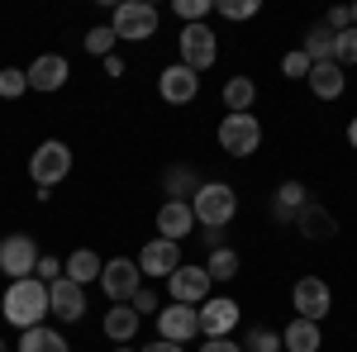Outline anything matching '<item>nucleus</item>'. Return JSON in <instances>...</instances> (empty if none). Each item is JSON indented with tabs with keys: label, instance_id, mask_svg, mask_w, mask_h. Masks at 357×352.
<instances>
[{
	"label": "nucleus",
	"instance_id": "obj_1",
	"mask_svg": "<svg viewBox=\"0 0 357 352\" xmlns=\"http://www.w3.org/2000/svg\"><path fill=\"white\" fill-rule=\"evenodd\" d=\"M0 314L20 328V333H24V328H38L43 314H48V286H43L38 276L10 281V291H5V300H0Z\"/></svg>",
	"mask_w": 357,
	"mask_h": 352
},
{
	"label": "nucleus",
	"instance_id": "obj_2",
	"mask_svg": "<svg viewBox=\"0 0 357 352\" xmlns=\"http://www.w3.org/2000/svg\"><path fill=\"white\" fill-rule=\"evenodd\" d=\"M191 215L200 229H224L238 215V190L224 186V181H200V190L191 195Z\"/></svg>",
	"mask_w": 357,
	"mask_h": 352
},
{
	"label": "nucleus",
	"instance_id": "obj_3",
	"mask_svg": "<svg viewBox=\"0 0 357 352\" xmlns=\"http://www.w3.org/2000/svg\"><path fill=\"white\" fill-rule=\"evenodd\" d=\"M67 171H72V148L62 143V138H43L38 148H33V158H29V176H33V186H38V200H48V190L57 181H67Z\"/></svg>",
	"mask_w": 357,
	"mask_h": 352
},
{
	"label": "nucleus",
	"instance_id": "obj_4",
	"mask_svg": "<svg viewBox=\"0 0 357 352\" xmlns=\"http://www.w3.org/2000/svg\"><path fill=\"white\" fill-rule=\"evenodd\" d=\"M114 38H129V43H143V38H153L158 33V10L148 5V0H124V5H114Z\"/></svg>",
	"mask_w": 357,
	"mask_h": 352
},
{
	"label": "nucleus",
	"instance_id": "obj_5",
	"mask_svg": "<svg viewBox=\"0 0 357 352\" xmlns=\"http://www.w3.org/2000/svg\"><path fill=\"white\" fill-rule=\"evenodd\" d=\"M195 319H200V338H234L243 309H238V300H229V296H210L205 305H195Z\"/></svg>",
	"mask_w": 357,
	"mask_h": 352
},
{
	"label": "nucleus",
	"instance_id": "obj_6",
	"mask_svg": "<svg viewBox=\"0 0 357 352\" xmlns=\"http://www.w3.org/2000/svg\"><path fill=\"white\" fill-rule=\"evenodd\" d=\"M257 143H262V124H257V114H224L220 148L229 153V158H252Z\"/></svg>",
	"mask_w": 357,
	"mask_h": 352
},
{
	"label": "nucleus",
	"instance_id": "obj_7",
	"mask_svg": "<svg viewBox=\"0 0 357 352\" xmlns=\"http://www.w3.org/2000/svg\"><path fill=\"white\" fill-rule=\"evenodd\" d=\"M138 286H143V271H138L134 257H110L100 267V291L110 296V305H129Z\"/></svg>",
	"mask_w": 357,
	"mask_h": 352
},
{
	"label": "nucleus",
	"instance_id": "obj_8",
	"mask_svg": "<svg viewBox=\"0 0 357 352\" xmlns=\"http://www.w3.org/2000/svg\"><path fill=\"white\" fill-rule=\"evenodd\" d=\"M176 43H181V67H191L195 77L205 67H215V57H220V38H215V29H205V24H186Z\"/></svg>",
	"mask_w": 357,
	"mask_h": 352
},
{
	"label": "nucleus",
	"instance_id": "obj_9",
	"mask_svg": "<svg viewBox=\"0 0 357 352\" xmlns=\"http://www.w3.org/2000/svg\"><path fill=\"white\" fill-rule=\"evenodd\" d=\"M38 257H43V252L33 247V238H29V234H10V238H0V271H5L10 281L33 276Z\"/></svg>",
	"mask_w": 357,
	"mask_h": 352
},
{
	"label": "nucleus",
	"instance_id": "obj_10",
	"mask_svg": "<svg viewBox=\"0 0 357 352\" xmlns=\"http://www.w3.org/2000/svg\"><path fill=\"white\" fill-rule=\"evenodd\" d=\"M291 305H296V319L319 324V319L333 309V296H329V286H324L319 276H301V281H296V291H291Z\"/></svg>",
	"mask_w": 357,
	"mask_h": 352
},
{
	"label": "nucleus",
	"instance_id": "obj_11",
	"mask_svg": "<svg viewBox=\"0 0 357 352\" xmlns=\"http://www.w3.org/2000/svg\"><path fill=\"white\" fill-rule=\"evenodd\" d=\"M167 286H172V305H191L195 309V305L210 300V286H215V281H210L205 267H186V262H181V267L167 276Z\"/></svg>",
	"mask_w": 357,
	"mask_h": 352
},
{
	"label": "nucleus",
	"instance_id": "obj_12",
	"mask_svg": "<svg viewBox=\"0 0 357 352\" xmlns=\"http://www.w3.org/2000/svg\"><path fill=\"white\" fill-rule=\"evenodd\" d=\"M158 338H167V343H191V338H200V319H195V309L191 305H162L158 314Z\"/></svg>",
	"mask_w": 357,
	"mask_h": 352
},
{
	"label": "nucleus",
	"instance_id": "obj_13",
	"mask_svg": "<svg viewBox=\"0 0 357 352\" xmlns=\"http://www.w3.org/2000/svg\"><path fill=\"white\" fill-rule=\"evenodd\" d=\"M138 271H143V276H153V281H158V276H172V271L181 267V243H167V238H148V243L138 247Z\"/></svg>",
	"mask_w": 357,
	"mask_h": 352
},
{
	"label": "nucleus",
	"instance_id": "obj_14",
	"mask_svg": "<svg viewBox=\"0 0 357 352\" xmlns=\"http://www.w3.org/2000/svg\"><path fill=\"white\" fill-rule=\"evenodd\" d=\"M48 314H57L62 324H77L86 314V286H77V281H53L48 286Z\"/></svg>",
	"mask_w": 357,
	"mask_h": 352
},
{
	"label": "nucleus",
	"instance_id": "obj_15",
	"mask_svg": "<svg viewBox=\"0 0 357 352\" xmlns=\"http://www.w3.org/2000/svg\"><path fill=\"white\" fill-rule=\"evenodd\" d=\"M158 91H162L167 105H191L195 95H200V77H195L191 67L172 62V67H162V77H158Z\"/></svg>",
	"mask_w": 357,
	"mask_h": 352
},
{
	"label": "nucleus",
	"instance_id": "obj_16",
	"mask_svg": "<svg viewBox=\"0 0 357 352\" xmlns=\"http://www.w3.org/2000/svg\"><path fill=\"white\" fill-rule=\"evenodd\" d=\"M195 234V215H191V200H162L158 210V238L167 243H181Z\"/></svg>",
	"mask_w": 357,
	"mask_h": 352
},
{
	"label": "nucleus",
	"instance_id": "obj_17",
	"mask_svg": "<svg viewBox=\"0 0 357 352\" xmlns=\"http://www.w3.org/2000/svg\"><path fill=\"white\" fill-rule=\"evenodd\" d=\"M67 57L62 53H43V57H33L24 67V77H29V91H62L67 86Z\"/></svg>",
	"mask_w": 357,
	"mask_h": 352
},
{
	"label": "nucleus",
	"instance_id": "obj_18",
	"mask_svg": "<svg viewBox=\"0 0 357 352\" xmlns=\"http://www.w3.org/2000/svg\"><path fill=\"white\" fill-rule=\"evenodd\" d=\"M291 224L301 229L310 243H329L333 234H338V219H333L329 210H324V205H314V200H310V205H305V210H301L296 219H291Z\"/></svg>",
	"mask_w": 357,
	"mask_h": 352
},
{
	"label": "nucleus",
	"instance_id": "obj_19",
	"mask_svg": "<svg viewBox=\"0 0 357 352\" xmlns=\"http://www.w3.org/2000/svg\"><path fill=\"white\" fill-rule=\"evenodd\" d=\"M305 82H310V91H314L319 100H338V95H343V86H348V77H343V67H338V62H314Z\"/></svg>",
	"mask_w": 357,
	"mask_h": 352
},
{
	"label": "nucleus",
	"instance_id": "obj_20",
	"mask_svg": "<svg viewBox=\"0 0 357 352\" xmlns=\"http://www.w3.org/2000/svg\"><path fill=\"white\" fill-rule=\"evenodd\" d=\"M281 348L286 352H319L324 348V333H319V324H310V319H291V324L281 328Z\"/></svg>",
	"mask_w": 357,
	"mask_h": 352
},
{
	"label": "nucleus",
	"instance_id": "obj_21",
	"mask_svg": "<svg viewBox=\"0 0 357 352\" xmlns=\"http://www.w3.org/2000/svg\"><path fill=\"white\" fill-rule=\"evenodd\" d=\"M134 333H138L134 305H110L105 309V338H110L114 348H124V343H134Z\"/></svg>",
	"mask_w": 357,
	"mask_h": 352
},
{
	"label": "nucleus",
	"instance_id": "obj_22",
	"mask_svg": "<svg viewBox=\"0 0 357 352\" xmlns=\"http://www.w3.org/2000/svg\"><path fill=\"white\" fill-rule=\"evenodd\" d=\"M305 205H310V190H305V181H281V186H276V200H272V215L281 219V224H291V219L301 215Z\"/></svg>",
	"mask_w": 357,
	"mask_h": 352
},
{
	"label": "nucleus",
	"instance_id": "obj_23",
	"mask_svg": "<svg viewBox=\"0 0 357 352\" xmlns=\"http://www.w3.org/2000/svg\"><path fill=\"white\" fill-rule=\"evenodd\" d=\"M100 267H105V257H100V252L77 247V252L62 262V276H67V281H77V286H86V281H100Z\"/></svg>",
	"mask_w": 357,
	"mask_h": 352
},
{
	"label": "nucleus",
	"instance_id": "obj_24",
	"mask_svg": "<svg viewBox=\"0 0 357 352\" xmlns=\"http://www.w3.org/2000/svg\"><path fill=\"white\" fill-rule=\"evenodd\" d=\"M15 352H67V338H62L57 328L38 324V328H24V333H20V348Z\"/></svg>",
	"mask_w": 357,
	"mask_h": 352
},
{
	"label": "nucleus",
	"instance_id": "obj_25",
	"mask_svg": "<svg viewBox=\"0 0 357 352\" xmlns=\"http://www.w3.org/2000/svg\"><path fill=\"white\" fill-rule=\"evenodd\" d=\"M252 100H257V86L248 82V77H229L224 82V105H229V114H248Z\"/></svg>",
	"mask_w": 357,
	"mask_h": 352
},
{
	"label": "nucleus",
	"instance_id": "obj_26",
	"mask_svg": "<svg viewBox=\"0 0 357 352\" xmlns=\"http://www.w3.org/2000/svg\"><path fill=\"white\" fill-rule=\"evenodd\" d=\"M205 271H210V281H234L238 276V252L234 247H215L205 257Z\"/></svg>",
	"mask_w": 357,
	"mask_h": 352
},
{
	"label": "nucleus",
	"instance_id": "obj_27",
	"mask_svg": "<svg viewBox=\"0 0 357 352\" xmlns=\"http://www.w3.org/2000/svg\"><path fill=\"white\" fill-rule=\"evenodd\" d=\"M310 62H329V53H333V33L324 24H314L310 33H305V48H301Z\"/></svg>",
	"mask_w": 357,
	"mask_h": 352
},
{
	"label": "nucleus",
	"instance_id": "obj_28",
	"mask_svg": "<svg viewBox=\"0 0 357 352\" xmlns=\"http://www.w3.org/2000/svg\"><path fill=\"white\" fill-rule=\"evenodd\" d=\"M329 62H338L343 72L348 67H357V29H343V33H333V53Z\"/></svg>",
	"mask_w": 357,
	"mask_h": 352
},
{
	"label": "nucleus",
	"instance_id": "obj_29",
	"mask_svg": "<svg viewBox=\"0 0 357 352\" xmlns=\"http://www.w3.org/2000/svg\"><path fill=\"white\" fill-rule=\"evenodd\" d=\"M162 186H167V200H181L186 190H200V181H195V167H172Z\"/></svg>",
	"mask_w": 357,
	"mask_h": 352
},
{
	"label": "nucleus",
	"instance_id": "obj_30",
	"mask_svg": "<svg viewBox=\"0 0 357 352\" xmlns=\"http://www.w3.org/2000/svg\"><path fill=\"white\" fill-rule=\"evenodd\" d=\"M114 29L110 24H96V29H86V53H96V57H114Z\"/></svg>",
	"mask_w": 357,
	"mask_h": 352
},
{
	"label": "nucleus",
	"instance_id": "obj_31",
	"mask_svg": "<svg viewBox=\"0 0 357 352\" xmlns=\"http://www.w3.org/2000/svg\"><path fill=\"white\" fill-rule=\"evenodd\" d=\"M24 91H29L24 67H0V100H20Z\"/></svg>",
	"mask_w": 357,
	"mask_h": 352
},
{
	"label": "nucleus",
	"instance_id": "obj_32",
	"mask_svg": "<svg viewBox=\"0 0 357 352\" xmlns=\"http://www.w3.org/2000/svg\"><path fill=\"white\" fill-rule=\"evenodd\" d=\"M243 348L248 352H281V333H272V328H248Z\"/></svg>",
	"mask_w": 357,
	"mask_h": 352
},
{
	"label": "nucleus",
	"instance_id": "obj_33",
	"mask_svg": "<svg viewBox=\"0 0 357 352\" xmlns=\"http://www.w3.org/2000/svg\"><path fill=\"white\" fill-rule=\"evenodd\" d=\"M215 10H220L224 20H252L262 5H257V0H215Z\"/></svg>",
	"mask_w": 357,
	"mask_h": 352
},
{
	"label": "nucleus",
	"instance_id": "obj_34",
	"mask_svg": "<svg viewBox=\"0 0 357 352\" xmlns=\"http://www.w3.org/2000/svg\"><path fill=\"white\" fill-rule=\"evenodd\" d=\"M310 67H314V62H310V57H305L301 48H296V53H286V57H281V72H286L291 82H305V77H310Z\"/></svg>",
	"mask_w": 357,
	"mask_h": 352
},
{
	"label": "nucleus",
	"instance_id": "obj_35",
	"mask_svg": "<svg viewBox=\"0 0 357 352\" xmlns=\"http://www.w3.org/2000/svg\"><path fill=\"white\" fill-rule=\"evenodd\" d=\"M172 10H176V15H181L186 24H200V20H205V15H210L215 5H210V0H176Z\"/></svg>",
	"mask_w": 357,
	"mask_h": 352
},
{
	"label": "nucleus",
	"instance_id": "obj_36",
	"mask_svg": "<svg viewBox=\"0 0 357 352\" xmlns=\"http://www.w3.org/2000/svg\"><path fill=\"white\" fill-rule=\"evenodd\" d=\"M129 305H134V314H138V319H143V314H158V291H148V286H138Z\"/></svg>",
	"mask_w": 357,
	"mask_h": 352
},
{
	"label": "nucleus",
	"instance_id": "obj_37",
	"mask_svg": "<svg viewBox=\"0 0 357 352\" xmlns=\"http://www.w3.org/2000/svg\"><path fill=\"white\" fill-rule=\"evenodd\" d=\"M33 276H38V281H43V286H53V281H62V262H57V257H48V252H43V257H38V267H33Z\"/></svg>",
	"mask_w": 357,
	"mask_h": 352
},
{
	"label": "nucleus",
	"instance_id": "obj_38",
	"mask_svg": "<svg viewBox=\"0 0 357 352\" xmlns=\"http://www.w3.org/2000/svg\"><path fill=\"white\" fill-rule=\"evenodd\" d=\"M200 352H243V343H234V338H205Z\"/></svg>",
	"mask_w": 357,
	"mask_h": 352
},
{
	"label": "nucleus",
	"instance_id": "obj_39",
	"mask_svg": "<svg viewBox=\"0 0 357 352\" xmlns=\"http://www.w3.org/2000/svg\"><path fill=\"white\" fill-rule=\"evenodd\" d=\"M143 352H186V348H181V343H167V338H158V343H148Z\"/></svg>",
	"mask_w": 357,
	"mask_h": 352
},
{
	"label": "nucleus",
	"instance_id": "obj_40",
	"mask_svg": "<svg viewBox=\"0 0 357 352\" xmlns=\"http://www.w3.org/2000/svg\"><path fill=\"white\" fill-rule=\"evenodd\" d=\"M105 77H124V62L119 57H105Z\"/></svg>",
	"mask_w": 357,
	"mask_h": 352
},
{
	"label": "nucleus",
	"instance_id": "obj_41",
	"mask_svg": "<svg viewBox=\"0 0 357 352\" xmlns=\"http://www.w3.org/2000/svg\"><path fill=\"white\" fill-rule=\"evenodd\" d=\"M348 143L357 148V114H353V124H348Z\"/></svg>",
	"mask_w": 357,
	"mask_h": 352
},
{
	"label": "nucleus",
	"instance_id": "obj_42",
	"mask_svg": "<svg viewBox=\"0 0 357 352\" xmlns=\"http://www.w3.org/2000/svg\"><path fill=\"white\" fill-rule=\"evenodd\" d=\"M0 352H10V343H5V338H0Z\"/></svg>",
	"mask_w": 357,
	"mask_h": 352
},
{
	"label": "nucleus",
	"instance_id": "obj_43",
	"mask_svg": "<svg viewBox=\"0 0 357 352\" xmlns=\"http://www.w3.org/2000/svg\"><path fill=\"white\" fill-rule=\"evenodd\" d=\"M353 29H357V5H353Z\"/></svg>",
	"mask_w": 357,
	"mask_h": 352
},
{
	"label": "nucleus",
	"instance_id": "obj_44",
	"mask_svg": "<svg viewBox=\"0 0 357 352\" xmlns=\"http://www.w3.org/2000/svg\"><path fill=\"white\" fill-rule=\"evenodd\" d=\"M114 352H134V348H114Z\"/></svg>",
	"mask_w": 357,
	"mask_h": 352
}]
</instances>
